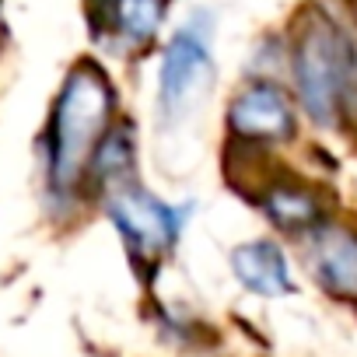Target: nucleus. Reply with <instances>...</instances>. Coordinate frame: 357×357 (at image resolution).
<instances>
[{
  "label": "nucleus",
  "mask_w": 357,
  "mask_h": 357,
  "mask_svg": "<svg viewBox=\"0 0 357 357\" xmlns=\"http://www.w3.org/2000/svg\"><path fill=\"white\" fill-rule=\"evenodd\" d=\"M116 116V91L95 60L67 70L46 126V193L56 204L77 200L91 154Z\"/></svg>",
  "instance_id": "obj_1"
},
{
  "label": "nucleus",
  "mask_w": 357,
  "mask_h": 357,
  "mask_svg": "<svg viewBox=\"0 0 357 357\" xmlns=\"http://www.w3.org/2000/svg\"><path fill=\"white\" fill-rule=\"evenodd\" d=\"M291 81L305 116L322 126H357V43L322 8H305L291 36Z\"/></svg>",
  "instance_id": "obj_2"
},
{
  "label": "nucleus",
  "mask_w": 357,
  "mask_h": 357,
  "mask_svg": "<svg viewBox=\"0 0 357 357\" xmlns=\"http://www.w3.org/2000/svg\"><path fill=\"white\" fill-rule=\"evenodd\" d=\"M214 84V25L207 11H197L168 36L158 60V119L175 126L197 112Z\"/></svg>",
  "instance_id": "obj_3"
},
{
  "label": "nucleus",
  "mask_w": 357,
  "mask_h": 357,
  "mask_svg": "<svg viewBox=\"0 0 357 357\" xmlns=\"http://www.w3.org/2000/svg\"><path fill=\"white\" fill-rule=\"evenodd\" d=\"M105 214L123 235L126 249L140 263H154L165 252H172V245L178 242L190 207H175L144 190L137 178H130V183H119L105 193Z\"/></svg>",
  "instance_id": "obj_4"
},
{
  "label": "nucleus",
  "mask_w": 357,
  "mask_h": 357,
  "mask_svg": "<svg viewBox=\"0 0 357 357\" xmlns=\"http://www.w3.org/2000/svg\"><path fill=\"white\" fill-rule=\"evenodd\" d=\"M228 130L242 147L287 144L298 133V102L273 77H252L228 102Z\"/></svg>",
  "instance_id": "obj_5"
},
{
  "label": "nucleus",
  "mask_w": 357,
  "mask_h": 357,
  "mask_svg": "<svg viewBox=\"0 0 357 357\" xmlns=\"http://www.w3.org/2000/svg\"><path fill=\"white\" fill-rule=\"evenodd\" d=\"M305 263L319 287L333 298L357 301V231L340 221H322L305 231Z\"/></svg>",
  "instance_id": "obj_6"
},
{
  "label": "nucleus",
  "mask_w": 357,
  "mask_h": 357,
  "mask_svg": "<svg viewBox=\"0 0 357 357\" xmlns=\"http://www.w3.org/2000/svg\"><path fill=\"white\" fill-rule=\"evenodd\" d=\"M259 211L291 235H305L315 225L326 221V200L315 186L301 183L298 175H270L266 183L256 186Z\"/></svg>",
  "instance_id": "obj_7"
},
{
  "label": "nucleus",
  "mask_w": 357,
  "mask_h": 357,
  "mask_svg": "<svg viewBox=\"0 0 357 357\" xmlns=\"http://www.w3.org/2000/svg\"><path fill=\"white\" fill-rule=\"evenodd\" d=\"M231 273L238 277V284L259 298H280L294 291L291 280V266L287 256L277 242L270 238H252L231 249Z\"/></svg>",
  "instance_id": "obj_8"
},
{
  "label": "nucleus",
  "mask_w": 357,
  "mask_h": 357,
  "mask_svg": "<svg viewBox=\"0 0 357 357\" xmlns=\"http://www.w3.org/2000/svg\"><path fill=\"white\" fill-rule=\"evenodd\" d=\"M168 0H105V29L119 50H144L165 25Z\"/></svg>",
  "instance_id": "obj_9"
},
{
  "label": "nucleus",
  "mask_w": 357,
  "mask_h": 357,
  "mask_svg": "<svg viewBox=\"0 0 357 357\" xmlns=\"http://www.w3.org/2000/svg\"><path fill=\"white\" fill-rule=\"evenodd\" d=\"M347 8H350V15H354V22H357V0H347Z\"/></svg>",
  "instance_id": "obj_10"
}]
</instances>
